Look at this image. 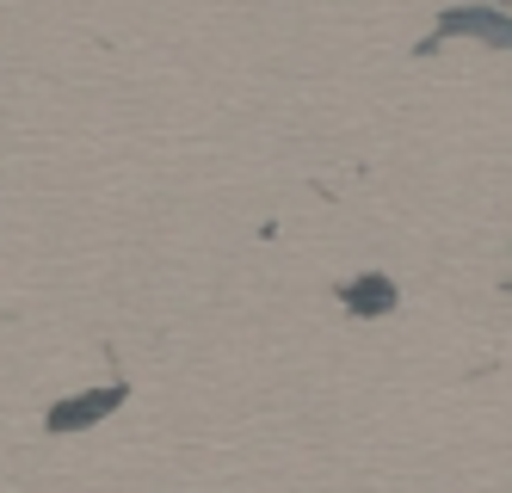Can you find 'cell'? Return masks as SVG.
<instances>
[{
	"mask_svg": "<svg viewBox=\"0 0 512 493\" xmlns=\"http://www.w3.org/2000/svg\"><path fill=\"white\" fill-rule=\"evenodd\" d=\"M124 401V389H105V395H81V401H62V407H50V432H81V426H93V420H105Z\"/></svg>",
	"mask_w": 512,
	"mask_h": 493,
	"instance_id": "1",
	"label": "cell"
},
{
	"mask_svg": "<svg viewBox=\"0 0 512 493\" xmlns=\"http://www.w3.org/2000/svg\"><path fill=\"white\" fill-rule=\"evenodd\" d=\"M457 31H475V37H488V44L512 50V19H494L488 7H457V13L438 19V37H457Z\"/></svg>",
	"mask_w": 512,
	"mask_h": 493,
	"instance_id": "2",
	"label": "cell"
},
{
	"mask_svg": "<svg viewBox=\"0 0 512 493\" xmlns=\"http://www.w3.org/2000/svg\"><path fill=\"white\" fill-rule=\"evenodd\" d=\"M346 302H352L358 315H383V309H395V290H389L383 278H364V284L346 290Z\"/></svg>",
	"mask_w": 512,
	"mask_h": 493,
	"instance_id": "3",
	"label": "cell"
}]
</instances>
